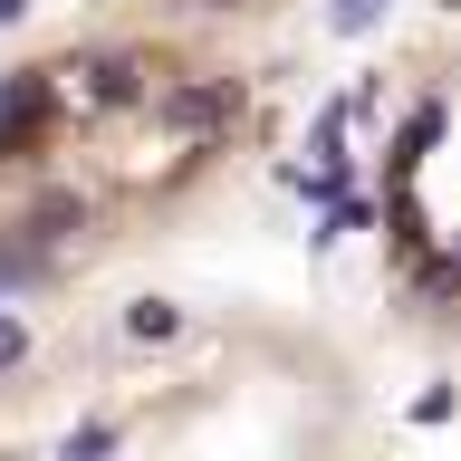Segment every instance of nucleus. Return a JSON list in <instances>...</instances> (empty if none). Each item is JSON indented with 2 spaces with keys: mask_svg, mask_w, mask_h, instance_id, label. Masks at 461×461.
<instances>
[{
  "mask_svg": "<svg viewBox=\"0 0 461 461\" xmlns=\"http://www.w3.org/2000/svg\"><path fill=\"white\" fill-rule=\"evenodd\" d=\"M259 77L193 29H115L0 58V308L144 259L230 193Z\"/></svg>",
  "mask_w": 461,
  "mask_h": 461,
  "instance_id": "nucleus-1",
  "label": "nucleus"
},
{
  "mask_svg": "<svg viewBox=\"0 0 461 461\" xmlns=\"http://www.w3.org/2000/svg\"><path fill=\"white\" fill-rule=\"evenodd\" d=\"M375 230L403 298L461 327V39L413 68L375 144Z\"/></svg>",
  "mask_w": 461,
  "mask_h": 461,
  "instance_id": "nucleus-2",
  "label": "nucleus"
}]
</instances>
